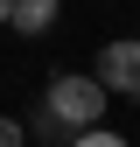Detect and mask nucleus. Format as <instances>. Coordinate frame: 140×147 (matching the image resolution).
<instances>
[{
    "instance_id": "6",
    "label": "nucleus",
    "mask_w": 140,
    "mask_h": 147,
    "mask_svg": "<svg viewBox=\"0 0 140 147\" xmlns=\"http://www.w3.org/2000/svg\"><path fill=\"white\" fill-rule=\"evenodd\" d=\"M0 147H28V133H21V119H7V112H0Z\"/></svg>"
},
{
    "instance_id": "1",
    "label": "nucleus",
    "mask_w": 140,
    "mask_h": 147,
    "mask_svg": "<svg viewBox=\"0 0 140 147\" xmlns=\"http://www.w3.org/2000/svg\"><path fill=\"white\" fill-rule=\"evenodd\" d=\"M42 105L70 126V133L105 126V84H98V77H84V70H56V77L42 84Z\"/></svg>"
},
{
    "instance_id": "4",
    "label": "nucleus",
    "mask_w": 140,
    "mask_h": 147,
    "mask_svg": "<svg viewBox=\"0 0 140 147\" xmlns=\"http://www.w3.org/2000/svg\"><path fill=\"white\" fill-rule=\"evenodd\" d=\"M21 133H35V140H42V147H70V140H77V133H70V126L56 119V112H49V105H35V119L21 126Z\"/></svg>"
},
{
    "instance_id": "5",
    "label": "nucleus",
    "mask_w": 140,
    "mask_h": 147,
    "mask_svg": "<svg viewBox=\"0 0 140 147\" xmlns=\"http://www.w3.org/2000/svg\"><path fill=\"white\" fill-rule=\"evenodd\" d=\"M70 147H126V140H119L112 126H91V133H77V140H70Z\"/></svg>"
},
{
    "instance_id": "7",
    "label": "nucleus",
    "mask_w": 140,
    "mask_h": 147,
    "mask_svg": "<svg viewBox=\"0 0 140 147\" xmlns=\"http://www.w3.org/2000/svg\"><path fill=\"white\" fill-rule=\"evenodd\" d=\"M7 14H14V0H0V28H7Z\"/></svg>"
},
{
    "instance_id": "3",
    "label": "nucleus",
    "mask_w": 140,
    "mask_h": 147,
    "mask_svg": "<svg viewBox=\"0 0 140 147\" xmlns=\"http://www.w3.org/2000/svg\"><path fill=\"white\" fill-rule=\"evenodd\" d=\"M7 28H21V35H49V28H56V0H14Z\"/></svg>"
},
{
    "instance_id": "2",
    "label": "nucleus",
    "mask_w": 140,
    "mask_h": 147,
    "mask_svg": "<svg viewBox=\"0 0 140 147\" xmlns=\"http://www.w3.org/2000/svg\"><path fill=\"white\" fill-rule=\"evenodd\" d=\"M98 84H105V98H112V91L140 98V35H119V42L98 49Z\"/></svg>"
}]
</instances>
